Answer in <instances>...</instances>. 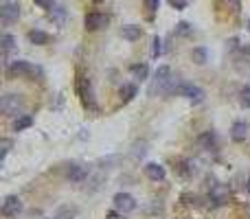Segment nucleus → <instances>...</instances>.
<instances>
[{
  "instance_id": "obj_25",
  "label": "nucleus",
  "mask_w": 250,
  "mask_h": 219,
  "mask_svg": "<svg viewBox=\"0 0 250 219\" xmlns=\"http://www.w3.org/2000/svg\"><path fill=\"white\" fill-rule=\"evenodd\" d=\"M158 7H160V0H145V9H147L149 13H156Z\"/></svg>"
},
{
  "instance_id": "obj_15",
  "label": "nucleus",
  "mask_w": 250,
  "mask_h": 219,
  "mask_svg": "<svg viewBox=\"0 0 250 219\" xmlns=\"http://www.w3.org/2000/svg\"><path fill=\"white\" fill-rule=\"evenodd\" d=\"M31 125H33V116H31V114H22V116H18L16 121H13V131H24V129H29Z\"/></svg>"
},
{
  "instance_id": "obj_18",
  "label": "nucleus",
  "mask_w": 250,
  "mask_h": 219,
  "mask_svg": "<svg viewBox=\"0 0 250 219\" xmlns=\"http://www.w3.org/2000/svg\"><path fill=\"white\" fill-rule=\"evenodd\" d=\"M130 73H132V77H134V79L143 81V79H147L149 68H147V64H134V66L130 68Z\"/></svg>"
},
{
  "instance_id": "obj_24",
  "label": "nucleus",
  "mask_w": 250,
  "mask_h": 219,
  "mask_svg": "<svg viewBox=\"0 0 250 219\" xmlns=\"http://www.w3.org/2000/svg\"><path fill=\"white\" fill-rule=\"evenodd\" d=\"M160 53H162V39L156 35V37H154V48H152V55H154V57H158V55H160Z\"/></svg>"
},
{
  "instance_id": "obj_10",
  "label": "nucleus",
  "mask_w": 250,
  "mask_h": 219,
  "mask_svg": "<svg viewBox=\"0 0 250 219\" xmlns=\"http://www.w3.org/2000/svg\"><path fill=\"white\" fill-rule=\"evenodd\" d=\"M145 173H147V178L154 180V182H162V180L167 178L165 166L158 164V162H149V164L145 166Z\"/></svg>"
},
{
  "instance_id": "obj_16",
  "label": "nucleus",
  "mask_w": 250,
  "mask_h": 219,
  "mask_svg": "<svg viewBox=\"0 0 250 219\" xmlns=\"http://www.w3.org/2000/svg\"><path fill=\"white\" fill-rule=\"evenodd\" d=\"M48 33H44V31L35 29V31H29V42L31 44H38V46H44V44H48Z\"/></svg>"
},
{
  "instance_id": "obj_12",
  "label": "nucleus",
  "mask_w": 250,
  "mask_h": 219,
  "mask_svg": "<svg viewBox=\"0 0 250 219\" xmlns=\"http://www.w3.org/2000/svg\"><path fill=\"white\" fill-rule=\"evenodd\" d=\"M246 136H248V123H244V121L232 123V127H231V138L235 140V143H241V140H246Z\"/></svg>"
},
{
  "instance_id": "obj_19",
  "label": "nucleus",
  "mask_w": 250,
  "mask_h": 219,
  "mask_svg": "<svg viewBox=\"0 0 250 219\" xmlns=\"http://www.w3.org/2000/svg\"><path fill=\"white\" fill-rule=\"evenodd\" d=\"M0 44H2V53H4V55H9V53L16 48V37H13L11 33H2V37H0Z\"/></svg>"
},
{
  "instance_id": "obj_5",
  "label": "nucleus",
  "mask_w": 250,
  "mask_h": 219,
  "mask_svg": "<svg viewBox=\"0 0 250 219\" xmlns=\"http://www.w3.org/2000/svg\"><path fill=\"white\" fill-rule=\"evenodd\" d=\"M0 18H2V24H13L20 18V4L13 0H4L0 7Z\"/></svg>"
},
{
  "instance_id": "obj_2",
  "label": "nucleus",
  "mask_w": 250,
  "mask_h": 219,
  "mask_svg": "<svg viewBox=\"0 0 250 219\" xmlns=\"http://www.w3.org/2000/svg\"><path fill=\"white\" fill-rule=\"evenodd\" d=\"M7 73L11 74V77H20V79H31L35 77V74L39 73L38 68H35L31 61H24V59H16L11 61V64L7 66Z\"/></svg>"
},
{
  "instance_id": "obj_30",
  "label": "nucleus",
  "mask_w": 250,
  "mask_h": 219,
  "mask_svg": "<svg viewBox=\"0 0 250 219\" xmlns=\"http://www.w3.org/2000/svg\"><path fill=\"white\" fill-rule=\"evenodd\" d=\"M105 219H123V213H118V210H110V213L105 215Z\"/></svg>"
},
{
  "instance_id": "obj_9",
  "label": "nucleus",
  "mask_w": 250,
  "mask_h": 219,
  "mask_svg": "<svg viewBox=\"0 0 250 219\" xmlns=\"http://www.w3.org/2000/svg\"><path fill=\"white\" fill-rule=\"evenodd\" d=\"M209 201L213 206H224L228 201V188L224 186V184H211Z\"/></svg>"
},
{
  "instance_id": "obj_22",
  "label": "nucleus",
  "mask_w": 250,
  "mask_h": 219,
  "mask_svg": "<svg viewBox=\"0 0 250 219\" xmlns=\"http://www.w3.org/2000/svg\"><path fill=\"white\" fill-rule=\"evenodd\" d=\"M206 48H202V46H197V48H193V61L195 64H206Z\"/></svg>"
},
{
  "instance_id": "obj_17",
  "label": "nucleus",
  "mask_w": 250,
  "mask_h": 219,
  "mask_svg": "<svg viewBox=\"0 0 250 219\" xmlns=\"http://www.w3.org/2000/svg\"><path fill=\"white\" fill-rule=\"evenodd\" d=\"M200 145L204 149H209V151H213V149H217V138H215L213 131H206V134L200 136Z\"/></svg>"
},
{
  "instance_id": "obj_28",
  "label": "nucleus",
  "mask_w": 250,
  "mask_h": 219,
  "mask_svg": "<svg viewBox=\"0 0 250 219\" xmlns=\"http://www.w3.org/2000/svg\"><path fill=\"white\" fill-rule=\"evenodd\" d=\"M35 4L42 9H53V4H55V0H35Z\"/></svg>"
},
{
  "instance_id": "obj_29",
  "label": "nucleus",
  "mask_w": 250,
  "mask_h": 219,
  "mask_svg": "<svg viewBox=\"0 0 250 219\" xmlns=\"http://www.w3.org/2000/svg\"><path fill=\"white\" fill-rule=\"evenodd\" d=\"M169 2H171V7L173 9H184L187 7V0H169Z\"/></svg>"
},
{
  "instance_id": "obj_3",
  "label": "nucleus",
  "mask_w": 250,
  "mask_h": 219,
  "mask_svg": "<svg viewBox=\"0 0 250 219\" xmlns=\"http://www.w3.org/2000/svg\"><path fill=\"white\" fill-rule=\"evenodd\" d=\"M77 94L88 110H96V101H95V94H92L90 79L83 77V74H79V79H77Z\"/></svg>"
},
{
  "instance_id": "obj_1",
  "label": "nucleus",
  "mask_w": 250,
  "mask_h": 219,
  "mask_svg": "<svg viewBox=\"0 0 250 219\" xmlns=\"http://www.w3.org/2000/svg\"><path fill=\"white\" fill-rule=\"evenodd\" d=\"M22 108H24L22 94L7 92V94L0 99V112H2L4 116H22Z\"/></svg>"
},
{
  "instance_id": "obj_14",
  "label": "nucleus",
  "mask_w": 250,
  "mask_h": 219,
  "mask_svg": "<svg viewBox=\"0 0 250 219\" xmlns=\"http://www.w3.org/2000/svg\"><path fill=\"white\" fill-rule=\"evenodd\" d=\"M121 35H123V39H127V42H134V39H138L140 35H143V29L136 24H127L121 29Z\"/></svg>"
},
{
  "instance_id": "obj_33",
  "label": "nucleus",
  "mask_w": 250,
  "mask_h": 219,
  "mask_svg": "<svg viewBox=\"0 0 250 219\" xmlns=\"http://www.w3.org/2000/svg\"><path fill=\"white\" fill-rule=\"evenodd\" d=\"M95 2H101V0H95Z\"/></svg>"
},
{
  "instance_id": "obj_31",
  "label": "nucleus",
  "mask_w": 250,
  "mask_h": 219,
  "mask_svg": "<svg viewBox=\"0 0 250 219\" xmlns=\"http://www.w3.org/2000/svg\"><path fill=\"white\" fill-rule=\"evenodd\" d=\"M246 191L250 193V178H248V182H246Z\"/></svg>"
},
{
  "instance_id": "obj_7",
  "label": "nucleus",
  "mask_w": 250,
  "mask_h": 219,
  "mask_svg": "<svg viewBox=\"0 0 250 219\" xmlns=\"http://www.w3.org/2000/svg\"><path fill=\"white\" fill-rule=\"evenodd\" d=\"M114 206H116L118 213H132L136 208V200L130 195V193H116L114 195Z\"/></svg>"
},
{
  "instance_id": "obj_27",
  "label": "nucleus",
  "mask_w": 250,
  "mask_h": 219,
  "mask_svg": "<svg viewBox=\"0 0 250 219\" xmlns=\"http://www.w3.org/2000/svg\"><path fill=\"white\" fill-rule=\"evenodd\" d=\"M178 33H180V35L191 33V26H189V22H180V24H178Z\"/></svg>"
},
{
  "instance_id": "obj_13",
  "label": "nucleus",
  "mask_w": 250,
  "mask_h": 219,
  "mask_svg": "<svg viewBox=\"0 0 250 219\" xmlns=\"http://www.w3.org/2000/svg\"><path fill=\"white\" fill-rule=\"evenodd\" d=\"M169 81H171V68L169 66H160V68L156 70V88L162 90Z\"/></svg>"
},
{
  "instance_id": "obj_4",
  "label": "nucleus",
  "mask_w": 250,
  "mask_h": 219,
  "mask_svg": "<svg viewBox=\"0 0 250 219\" xmlns=\"http://www.w3.org/2000/svg\"><path fill=\"white\" fill-rule=\"evenodd\" d=\"M175 94L187 96L191 103H200V101L204 99V92H202V88L193 86V83H184V81L178 83V88H175Z\"/></svg>"
},
{
  "instance_id": "obj_6",
  "label": "nucleus",
  "mask_w": 250,
  "mask_h": 219,
  "mask_svg": "<svg viewBox=\"0 0 250 219\" xmlns=\"http://www.w3.org/2000/svg\"><path fill=\"white\" fill-rule=\"evenodd\" d=\"M22 210V200L18 195H7L2 201V208H0V213H2V217H18V213Z\"/></svg>"
},
{
  "instance_id": "obj_11",
  "label": "nucleus",
  "mask_w": 250,
  "mask_h": 219,
  "mask_svg": "<svg viewBox=\"0 0 250 219\" xmlns=\"http://www.w3.org/2000/svg\"><path fill=\"white\" fill-rule=\"evenodd\" d=\"M88 175L86 166L81 164H68V169H66V178L70 180V182H83Z\"/></svg>"
},
{
  "instance_id": "obj_21",
  "label": "nucleus",
  "mask_w": 250,
  "mask_h": 219,
  "mask_svg": "<svg viewBox=\"0 0 250 219\" xmlns=\"http://www.w3.org/2000/svg\"><path fill=\"white\" fill-rule=\"evenodd\" d=\"M180 173H182L184 178L193 175V173H195V162H191V160H182V162H180Z\"/></svg>"
},
{
  "instance_id": "obj_20",
  "label": "nucleus",
  "mask_w": 250,
  "mask_h": 219,
  "mask_svg": "<svg viewBox=\"0 0 250 219\" xmlns=\"http://www.w3.org/2000/svg\"><path fill=\"white\" fill-rule=\"evenodd\" d=\"M132 96H136V86L125 83V86L121 88V101L123 103H127V101H132Z\"/></svg>"
},
{
  "instance_id": "obj_23",
  "label": "nucleus",
  "mask_w": 250,
  "mask_h": 219,
  "mask_svg": "<svg viewBox=\"0 0 250 219\" xmlns=\"http://www.w3.org/2000/svg\"><path fill=\"white\" fill-rule=\"evenodd\" d=\"M239 96H241V105L244 108H250V86H244L241 88V92H239Z\"/></svg>"
},
{
  "instance_id": "obj_8",
  "label": "nucleus",
  "mask_w": 250,
  "mask_h": 219,
  "mask_svg": "<svg viewBox=\"0 0 250 219\" xmlns=\"http://www.w3.org/2000/svg\"><path fill=\"white\" fill-rule=\"evenodd\" d=\"M83 24H86L88 31L103 29V26L108 24V16H105V13H99V11H90V13H86V18H83Z\"/></svg>"
},
{
  "instance_id": "obj_32",
  "label": "nucleus",
  "mask_w": 250,
  "mask_h": 219,
  "mask_svg": "<svg viewBox=\"0 0 250 219\" xmlns=\"http://www.w3.org/2000/svg\"><path fill=\"white\" fill-rule=\"evenodd\" d=\"M232 4H237V0H232Z\"/></svg>"
},
{
  "instance_id": "obj_26",
  "label": "nucleus",
  "mask_w": 250,
  "mask_h": 219,
  "mask_svg": "<svg viewBox=\"0 0 250 219\" xmlns=\"http://www.w3.org/2000/svg\"><path fill=\"white\" fill-rule=\"evenodd\" d=\"M182 201H184V204H189V206H200V197H197V195H189V193H187V195H182Z\"/></svg>"
}]
</instances>
